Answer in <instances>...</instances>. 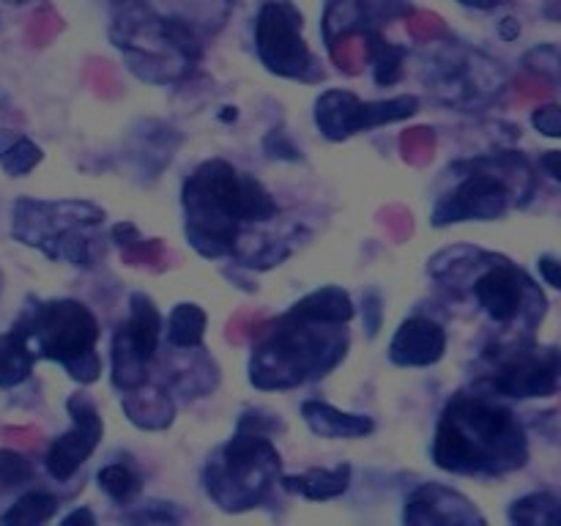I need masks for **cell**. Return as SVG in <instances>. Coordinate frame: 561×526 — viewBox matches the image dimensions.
Here are the masks:
<instances>
[{"label":"cell","mask_w":561,"mask_h":526,"mask_svg":"<svg viewBox=\"0 0 561 526\" xmlns=\"http://www.w3.org/2000/svg\"><path fill=\"white\" fill-rule=\"evenodd\" d=\"M66 409H69L71 420H75V427L66 431L60 438H55L47 458H44L49 477L58 482L71 480L75 471L91 458L93 449L99 447L104 436L102 414H99L96 403L88 395H71L66 400Z\"/></svg>","instance_id":"9c48e42d"},{"label":"cell","mask_w":561,"mask_h":526,"mask_svg":"<svg viewBox=\"0 0 561 526\" xmlns=\"http://www.w3.org/2000/svg\"><path fill=\"white\" fill-rule=\"evenodd\" d=\"M3 436H11V442L20 447H38L42 431L38 427H3Z\"/></svg>","instance_id":"ab89813d"},{"label":"cell","mask_w":561,"mask_h":526,"mask_svg":"<svg viewBox=\"0 0 561 526\" xmlns=\"http://www.w3.org/2000/svg\"><path fill=\"white\" fill-rule=\"evenodd\" d=\"M507 208L510 190L502 175L477 170V173L466 175L458 190L438 201L436 211H433V225L444 228V225L466 222V219H496Z\"/></svg>","instance_id":"30bf717a"},{"label":"cell","mask_w":561,"mask_h":526,"mask_svg":"<svg viewBox=\"0 0 561 526\" xmlns=\"http://www.w3.org/2000/svg\"><path fill=\"white\" fill-rule=\"evenodd\" d=\"M263 151H266L272 159H288V162H299L301 159V151L290 142V137L285 135L283 129L268 132L266 140H263Z\"/></svg>","instance_id":"836d02e7"},{"label":"cell","mask_w":561,"mask_h":526,"mask_svg":"<svg viewBox=\"0 0 561 526\" xmlns=\"http://www.w3.org/2000/svg\"><path fill=\"white\" fill-rule=\"evenodd\" d=\"M206 334V312L197 305H175L168 321V340L175 348H197Z\"/></svg>","instance_id":"44dd1931"},{"label":"cell","mask_w":561,"mask_h":526,"mask_svg":"<svg viewBox=\"0 0 561 526\" xmlns=\"http://www.w3.org/2000/svg\"><path fill=\"white\" fill-rule=\"evenodd\" d=\"M58 510V499L49 496L44 491H31L25 493L22 499H16L11 504V510H5L0 515V524L3 526H36V524H47L49 518Z\"/></svg>","instance_id":"7402d4cb"},{"label":"cell","mask_w":561,"mask_h":526,"mask_svg":"<svg viewBox=\"0 0 561 526\" xmlns=\"http://www.w3.org/2000/svg\"><path fill=\"white\" fill-rule=\"evenodd\" d=\"M348 348V338L337 332H316L307 318L288 316L274 323V334L252 354V384L261 389L294 387L318 378L337 365Z\"/></svg>","instance_id":"277c9868"},{"label":"cell","mask_w":561,"mask_h":526,"mask_svg":"<svg viewBox=\"0 0 561 526\" xmlns=\"http://www.w3.org/2000/svg\"><path fill=\"white\" fill-rule=\"evenodd\" d=\"M518 31H520V27H513V20L502 22V36L504 38H515V36H518Z\"/></svg>","instance_id":"f6af8a7d"},{"label":"cell","mask_w":561,"mask_h":526,"mask_svg":"<svg viewBox=\"0 0 561 526\" xmlns=\"http://www.w3.org/2000/svg\"><path fill=\"white\" fill-rule=\"evenodd\" d=\"M290 312L316 323H348L354 318V301H351L348 290L327 285V288L296 301Z\"/></svg>","instance_id":"ac0fdd59"},{"label":"cell","mask_w":561,"mask_h":526,"mask_svg":"<svg viewBox=\"0 0 561 526\" xmlns=\"http://www.w3.org/2000/svg\"><path fill=\"white\" fill-rule=\"evenodd\" d=\"M159 334H162V316L151 296L131 294L129 299V321L115 332L113 343L129 351L137 362L148 365L159 348Z\"/></svg>","instance_id":"9a60e30c"},{"label":"cell","mask_w":561,"mask_h":526,"mask_svg":"<svg viewBox=\"0 0 561 526\" xmlns=\"http://www.w3.org/2000/svg\"><path fill=\"white\" fill-rule=\"evenodd\" d=\"M531 124L535 129H540L546 137H557L561 135V113L557 104H546V107H537L535 115H531Z\"/></svg>","instance_id":"8d00e7d4"},{"label":"cell","mask_w":561,"mask_h":526,"mask_svg":"<svg viewBox=\"0 0 561 526\" xmlns=\"http://www.w3.org/2000/svg\"><path fill=\"white\" fill-rule=\"evenodd\" d=\"M121 261L126 266H153L164 261V244L159 239H135L131 244L121 247Z\"/></svg>","instance_id":"f546056e"},{"label":"cell","mask_w":561,"mask_h":526,"mask_svg":"<svg viewBox=\"0 0 561 526\" xmlns=\"http://www.w3.org/2000/svg\"><path fill=\"white\" fill-rule=\"evenodd\" d=\"M124 409L135 425L157 431V427L170 425L173 420V405H170L168 395L151 392V395H126Z\"/></svg>","instance_id":"603a6c76"},{"label":"cell","mask_w":561,"mask_h":526,"mask_svg":"<svg viewBox=\"0 0 561 526\" xmlns=\"http://www.w3.org/2000/svg\"><path fill=\"white\" fill-rule=\"evenodd\" d=\"M33 351L16 329L0 334V387H16L33 373Z\"/></svg>","instance_id":"d6986e66"},{"label":"cell","mask_w":561,"mask_h":526,"mask_svg":"<svg viewBox=\"0 0 561 526\" xmlns=\"http://www.w3.org/2000/svg\"><path fill=\"white\" fill-rule=\"evenodd\" d=\"M420 110L416 96H394L383 102H362L348 91H327L316 102V124L329 140H345L356 132L376 129V126L394 124L411 118Z\"/></svg>","instance_id":"ba28073f"},{"label":"cell","mask_w":561,"mask_h":526,"mask_svg":"<svg viewBox=\"0 0 561 526\" xmlns=\"http://www.w3.org/2000/svg\"><path fill=\"white\" fill-rule=\"evenodd\" d=\"M305 422L312 427V433L323 438H359L373 433V420L365 414H345L323 400H307L301 405Z\"/></svg>","instance_id":"2e32d148"},{"label":"cell","mask_w":561,"mask_h":526,"mask_svg":"<svg viewBox=\"0 0 561 526\" xmlns=\"http://www.w3.org/2000/svg\"><path fill=\"white\" fill-rule=\"evenodd\" d=\"M186 236L206 258H219L233 250L236 222L272 219L277 203L261 181L239 173L222 159L201 164L184 184Z\"/></svg>","instance_id":"7a4b0ae2"},{"label":"cell","mask_w":561,"mask_h":526,"mask_svg":"<svg viewBox=\"0 0 561 526\" xmlns=\"http://www.w3.org/2000/svg\"><path fill=\"white\" fill-rule=\"evenodd\" d=\"M400 151L403 159L414 168H425L433 162V153H436V132L427 129V126H416L400 135Z\"/></svg>","instance_id":"4316f807"},{"label":"cell","mask_w":561,"mask_h":526,"mask_svg":"<svg viewBox=\"0 0 561 526\" xmlns=\"http://www.w3.org/2000/svg\"><path fill=\"white\" fill-rule=\"evenodd\" d=\"M518 96L524 102H542V99L551 96V82L540 80V77H520L518 80Z\"/></svg>","instance_id":"f35d334b"},{"label":"cell","mask_w":561,"mask_h":526,"mask_svg":"<svg viewBox=\"0 0 561 526\" xmlns=\"http://www.w3.org/2000/svg\"><path fill=\"white\" fill-rule=\"evenodd\" d=\"M405 524H485L474 504L444 485H422L405 502Z\"/></svg>","instance_id":"4fadbf2b"},{"label":"cell","mask_w":561,"mask_h":526,"mask_svg":"<svg viewBox=\"0 0 561 526\" xmlns=\"http://www.w3.org/2000/svg\"><path fill=\"white\" fill-rule=\"evenodd\" d=\"M44 159V151L33 140L16 132L0 129V168L9 175L20 179L27 175Z\"/></svg>","instance_id":"ffe728a7"},{"label":"cell","mask_w":561,"mask_h":526,"mask_svg":"<svg viewBox=\"0 0 561 526\" xmlns=\"http://www.w3.org/2000/svg\"><path fill=\"white\" fill-rule=\"evenodd\" d=\"M559 157H561L559 151H548V153H546V159H542V164H546V168H548V173H551V179H557V181L561 179Z\"/></svg>","instance_id":"7bdbcfd3"},{"label":"cell","mask_w":561,"mask_h":526,"mask_svg":"<svg viewBox=\"0 0 561 526\" xmlns=\"http://www.w3.org/2000/svg\"><path fill=\"white\" fill-rule=\"evenodd\" d=\"M540 274L546 277V283L551 288H561V277H559V261L553 255H542L540 258Z\"/></svg>","instance_id":"60d3db41"},{"label":"cell","mask_w":561,"mask_h":526,"mask_svg":"<svg viewBox=\"0 0 561 526\" xmlns=\"http://www.w3.org/2000/svg\"><path fill=\"white\" fill-rule=\"evenodd\" d=\"M88 80H91V85L96 88L99 93H102V96H107V99H113V96H118V80H115V71H113V66L110 64H99V60H91V66H88Z\"/></svg>","instance_id":"d6a6232c"},{"label":"cell","mask_w":561,"mask_h":526,"mask_svg":"<svg viewBox=\"0 0 561 526\" xmlns=\"http://www.w3.org/2000/svg\"><path fill=\"white\" fill-rule=\"evenodd\" d=\"M60 27H64L60 16L55 14V11L42 9L36 16H33L31 27H27V38H31V44H36V47H44V44H47Z\"/></svg>","instance_id":"1f68e13d"},{"label":"cell","mask_w":561,"mask_h":526,"mask_svg":"<svg viewBox=\"0 0 561 526\" xmlns=\"http://www.w3.org/2000/svg\"><path fill=\"white\" fill-rule=\"evenodd\" d=\"M255 47L272 75L305 82L323 80V69L301 38V14L288 0H266L261 5L255 22Z\"/></svg>","instance_id":"8992f818"},{"label":"cell","mask_w":561,"mask_h":526,"mask_svg":"<svg viewBox=\"0 0 561 526\" xmlns=\"http://www.w3.org/2000/svg\"><path fill=\"white\" fill-rule=\"evenodd\" d=\"M33 480V464L22 453L0 449V488H16Z\"/></svg>","instance_id":"f1b7e54d"},{"label":"cell","mask_w":561,"mask_h":526,"mask_svg":"<svg viewBox=\"0 0 561 526\" xmlns=\"http://www.w3.org/2000/svg\"><path fill=\"white\" fill-rule=\"evenodd\" d=\"M447 351V334L431 318H409L400 323L389 345V359L400 367L436 365Z\"/></svg>","instance_id":"5bb4252c"},{"label":"cell","mask_w":561,"mask_h":526,"mask_svg":"<svg viewBox=\"0 0 561 526\" xmlns=\"http://www.w3.org/2000/svg\"><path fill=\"white\" fill-rule=\"evenodd\" d=\"M362 307H365V329L370 338H376L378 329H381V318H383V307H381V296L378 290H367L365 299H362Z\"/></svg>","instance_id":"74e56055"},{"label":"cell","mask_w":561,"mask_h":526,"mask_svg":"<svg viewBox=\"0 0 561 526\" xmlns=\"http://www.w3.org/2000/svg\"><path fill=\"white\" fill-rule=\"evenodd\" d=\"M66 217H47L44 203L20 201L14 206V236L31 247H42L49 258H66L75 266H91V241L77 233V225L104 222V211L91 203L66 201Z\"/></svg>","instance_id":"52a82bcc"},{"label":"cell","mask_w":561,"mask_h":526,"mask_svg":"<svg viewBox=\"0 0 561 526\" xmlns=\"http://www.w3.org/2000/svg\"><path fill=\"white\" fill-rule=\"evenodd\" d=\"M279 469V453L266 433L239 427L236 436L206 466V491L225 510H244L261 502Z\"/></svg>","instance_id":"5b68a950"},{"label":"cell","mask_w":561,"mask_h":526,"mask_svg":"<svg viewBox=\"0 0 561 526\" xmlns=\"http://www.w3.org/2000/svg\"><path fill=\"white\" fill-rule=\"evenodd\" d=\"M11 329L25 338L33 356L60 362L75 381L93 384L102 373V359L93 351L99 340V323L82 301H38L36 307L22 312Z\"/></svg>","instance_id":"3957f363"},{"label":"cell","mask_w":561,"mask_h":526,"mask_svg":"<svg viewBox=\"0 0 561 526\" xmlns=\"http://www.w3.org/2000/svg\"><path fill=\"white\" fill-rule=\"evenodd\" d=\"M493 387L507 398H548L559 387V354L557 348L546 356H524L502 367Z\"/></svg>","instance_id":"7c38bea8"},{"label":"cell","mask_w":561,"mask_h":526,"mask_svg":"<svg viewBox=\"0 0 561 526\" xmlns=\"http://www.w3.org/2000/svg\"><path fill=\"white\" fill-rule=\"evenodd\" d=\"M99 488L115 502H129L140 491V474L126 464H110L99 471Z\"/></svg>","instance_id":"484cf974"},{"label":"cell","mask_w":561,"mask_h":526,"mask_svg":"<svg viewBox=\"0 0 561 526\" xmlns=\"http://www.w3.org/2000/svg\"><path fill=\"white\" fill-rule=\"evenodd\" d=\"M5 3H14V5H22V3H27V0H5Z\"/></svg>","instance_id":"bcb514c9"},{"label":"cell","mask_w":561,"mask_h":526,"mask_svg":"<svg viewBox=\"0 0 561 526\" xmlns=\"http://www.w3.org/2000/svg\"><path fill=\"white\" fill-rule=\"evenodd\" d=\"M351 485V466L340 464L334 469H310L305 474L283 477L285 491L301 493L305 499L312 502H323V499L343 496Z\"/></svg>","instance_id":"e0dca14e"},{"label":"cell","mask_w":561,"mask_h":526,"mask_svg":"<svg viewBox=\"0 0 561 526\" xmlns=\"http://www.w3.org/2000/svg\"><path fill=\"white\" fill-rule=\"evenodd\" d=\"M367 44V58L373 60V69H376V82L378 85H394V82L403 77V58L405 53L403 47H394V44L383 42L378 33H367L365 36Z\"/></svg>","instance_id":"cb8c5ba5"},{"label":"cell","mask_w":561,"mask_h":526,"mask_svg":"<svg viewBox=\"0 0 561 526\" xmlns=\"http://www.w3.org/2000/svg\"><path fill=\"white\" fill-rule=\"evenodd\" d=\"M442 31H444L442 16L427 14V11H420V14H414L409 20V33L416 38V42H427V38H433Z\"/></svg>","instance_id":"d590c367"},{"label":"cell","mask_w":561,"mask_h":526,"mask_svg":"<svg viewBox=\"0 0 561 526\" xmlns=\"http://www.w3.org/2000/svg\"><path fill=\"white\" fill-rule=\"evenodd\" d=\"M531 283L526 279L524 272H518L510 263H496L488 268L480 279L474 283V296L480 301L482 310L493 318V321H513L524 307L526 294H529Z\"/></svg>","instance_id":"8fae6325"},{"label":"cell","mask_w":561,"mask_h":526,"mask_svg":"<svg viewBox=\"0 0 561 526\" xmlns=\"http://www.w3.org/2000/svg\"><path fill=\"white\" fill-rule=\"evenodd\" d=\"M463 5H474V9H496V5H502L504 0H460Z\"/></svg>","instance_id":"ee69618b"},{"label":"cell","mask_w":561,"mask_h":526,"mask_svg":"<svg viewBox=\"0 0 561 526\" xmlns=\"http://www.w3.org/2000/svg\"><path fill=\"white\" fill-rule=\"evenodd\" d=\"M529 458L526 436L515 414L485 398L460 395L438 422L433 460L455 474H502Z\"/></svg>","instance_id":"6da1fadb"},{"label":"cell","mask_w":561,"mask_h":526,"mask_svg":"<svg viewBox=\"0 0 561 526\" xmlns=\"http://www.w3.org/2000/svg\"><path fill=\"white\" fill-rule=\"evenodd\" d=\"M510 521L526 526H559V499L553 493H531L510 507Z\"/></svg>","instance_id":"d4e9b609"},{"label":"cell","mask_w":561,"mask_h":526,"mask_svg":"<svg viewBox=\"0 0 561 526\" xmlns=\"http://www.w3.org/2000/svg\"><path fill=\"white\" fill-rule=\"evenodd\" d=\"M64 524H66V526H71V524H88V526H93V524H96V518H93V515H91V510H75V513L66 515Z\"/></svg>","instance_id":"b9f144b4"},{"label":"cell","mask_w":561,"mask_h":526,"mask_svg":"<svg viewBox=\"0 0 561 526\" xmlns=\"http://www.w3.org/2000/svg\"><path fill=\"white\" fill-rule=\"evenodd\" d=\"M268 327H272L268 321H263V318H255L252 312L241 310L228 321V334H225V338H228L230 343H244V340H252L255 334H261L263 329H268Z\"/></svg>","instance_id":"4dcf8cb0"},{"label":"cell","mask_w":561,"mask_h":526,"mask_svg":"<svg viewBox=\"0 0 561 526\" xmlns=\"http://www.w3.org/2000/svg\"><path fill=\"white\" fill-rule=\"evenodd\" d=\"M329 49H332V58L345 75H359L362 64L367 60V44L365 38L343 36L340 42H329Z\"/></svg>","instance_id":"83f0119b"},{"label":"cell","mask_w":561,"mask_h":526,"mask_svg":"<svg viewBox=\"0 0 561 526\" xmlns=\"http://www.w3.org/2000/svg\"><path fill=\"white\" fill-rule=\"evenodd\" d=\"M383 217V225H387L389 230H392L394 239H405V236H411V230H414V219H411V211L403 206H389L381 211Z\"/></svg>","instance_id":"e575fe53"}]
</instances>
